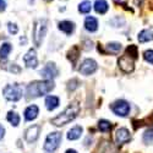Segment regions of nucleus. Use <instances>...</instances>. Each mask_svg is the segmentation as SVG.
I'll return each instance as SVG.
<instances>
[{
  "label": "nucleus",
  "mask_w": 153,
  "mask_h": 153,
  "mask_svg": "<svg viewBox=\"0 0 153 153\" xmlns=\"http://www.w3.org/2000/svg\"><path fill=\"white\" fill-rule=\"evenodd\" d=\"M143 59L147 62H149V64H152V65H153V50L152 49L146 50V52L143 53Z\"/></svg>",
  "instance_id": "obj_27"
},
{
  "label": "nucleus",
  "mask_w": 153,
  "mask_h": 153,
  "mask_svg": "<svg viewBox=\"0 0 153 153\" xmlns=\"http://www.w3.org/2000/svg\"><path fill=\"white\" fill-rule=\"evenodd\" d=\"M47 20L42 19V20H37L34 22V26H33V41L34 44L37 47H39L43 38L47 33Z\"/></svg>",
  "instance_id": "obj_5"
},
{
  "label": "nucleus",
  "mask_w": 153,
  "mask_h": 153,
  "mask_svg": "<svg viewBox=\"0 0 153 153\" xmlns=\"http://www.w3.org/2000/svg\"><path fill=\"white\" fill-rule=\"evenodd\" d=\"M38 114H39V108H38L36 104H32L25 109L23 117H25V120L26 121H32L38 117Z\"/></svg>",
  "instance_id": "obj_13"
},
{
  "label": "nucleus",
  "mask_w": 153,
  "mask_h": 153,
  "mask_svg": "<svg viewBox=\"0 0 153 153\" xmlns=\"http://www.w3.org/2000/svg\"><path fill=\"white\" fill-rule=\"evenodd\" d=\"M11 44L10 43H3L1 47H0V60H6L10 52H11Z\"/></svg>",
  "instance_id": "obj_22"
},
{
  "label": "nucleus",
  "mask_w": 153,
  "mask_h": 153,
  "mask_svg": "<svg viewBox=\"0 0 153 153\" xmlns=\"http://www.w3.org/2000/svg\"><path fill=\"white\" fill-rule=\"evenodd\" d=\"M3 94H4L5 99L9 100V102H17L22 98L23 90H22V87L17 83L6 85L4 87V90H3Z\"/></svg>",
  "instance_id": "obj_3"
},
{
  "label": "nucleus",
  "mask_w": 153,
  "mask_h": 153,
  "mask_svg": "<svg viewBox=\"0 0 153 153\" xmlns=\"http://www.w3.org/2000/svg\"><path fill=\"white\" fill-rule=\"evenodd\" d=\"M110 109L113 110V113L115 114V115L118 117H127L129 115V113H130V104H129V102H126L124 99H119V100H115L114 103L110 105Z\"/></svg>",
  "instance_id": "obj_6"
},
{
  "label": "nucleus",
  "mask_w": 153,
  "mask_h": 153,
  "mask_svg": "<svg viewBox=\"0 0 153 153\" xmlns=\"http://www.w3.org/2000/svg\"><path fill=\"white\" fill-rule=\"evenodd\" d=\"M61 140H62V135L61 132L59 131H55V132H50L47 138H45V141H44V146H43V149L48 153H53L58 149V147L60 146V142H61Z\"/></svg>",
  "instance_id": "obj_4"
},
{
  "label": "nucleus",
  "mask_w": 153,
  "mask_h": 153,
  "mask_svg": "<svg viewBox=\"0 0 153 153\" xmlns=\"http://www.w3.org/2000/svg\"><path fill=\"white\" fill-rule=\"evenodd\" d=\"M123 45L121 43H118V42H110L105 45V50L108 53H111V54H118L120 53V50H121Z\"/></svg>",
  "instance_id": "obj_20"
},
{
  "label": "nucleus",
  "mask_w": 153,
  "mask_h": 153,
  "mask_svg": "<svg viewBox=\"0 0 153 153\" xmlns=\"http://www.w3.org/2000/svg\"><path fill=\"white\" fill-rule=\"evenodd\" d=\"M91 9H92V4H91V1H88V0H85V1H82L79 5V11L81 14H88V12L91 11Z\"/></svg>",
  "instance_id": "obj_26"
},
{
  "label": "nucleus",
  "mask_w": 153,
  "mask_h": 153,
  "mask_svg": "<svg viewBox=\"0 0 153 153\" xmlns=\"http://www.w3.org/2000/svg\"><path fill=\"white\" fill-rule=\"evenodd\" d=\"M153 41V31L151 30H142L138 33V42L140 43H146Z\"/></svg>",
  "instance_id": "obj_18"
},
{
  "label": "nucleus",
  "mask_w": 153,
  "mask_h": 153,
  "mask_svg": "<svg viewBox=\"0 0 153 153\" xmlns=\"http://www.w3.org/2000/svg\"><path fill=\"white\" fill-rule=\"evenodd\" d=\"M44 104H45V108L49 110V111H52L54 109H56L60 104V99L59 97L56 96H48L45 98V102H44Z\"/></svg>",
  "instance_id": "obj_14"
},
{
  "label": "nucleus",
  "mask_w": 153,
  "mask_h": 153,
  "mask_svg": "<svg viewBox=\"0 0 153 153\" xmlns=\"http://www.w3.org/2000/svg\"><path fill=\"white\" fill-rule=\"evenodd\" d=\"M98 69V64L96 62V60L93 59H85L82 62H81V65H80V74L83 75V76H90L92 74H94Z\"/></svg>",
  "instance_id": "obj_7"
},
{
  "label": "nucleus",
  "mask_w": 153,
  "mask_h": 153,
  "mask_svg": "<svg viewBox=\"0 0 153 153\" xmlns=\"http://www.w3.org/2000/svg\"><path fill=\"white\" fill-rule=\"evenodd\" d=\"M143 142L146 145H152L153 143V127H149L143 132Z\"/></svg>",
  "instance_id": "obj_25"
},
{
  "label": "nucleus",
  "mask_w": 153,
  "mask_h": 153,
  "mask_svg": "<svg viewBox=\"0 0 153 153\" xmlns=\"http://www.w3.org/2000/svg\"><path fill=\"white\" fill-rule=\"evenodd\" d=\"M118 64H119V68H120L124 72L130 74V72H132L134 69H135V58L130 56L129 54H125V55H123V56L119 59Z\"/></svg>",
  "instance_id": "obj_8"
},
{
  "label": "nucleus",
  "mask_w": 153,
  "mask_h": 153,
  "mask_svg": "<svg viewBox=\"0 0 153 153\" xmlns=\"http://www.w3.org/2000/svg\"><path fill=\"white\" fill-rule=\"evenodd\" d=\"M99 153H118V151L111 142H104L103 146L99 147Z\"/></svg>",
  "instance_id": "obj_23"
},
{
  "label": "nucleus",
  "mask_w": 153,
  "mask_h": 153,
  "mask_svg": "<svg viewBox=\"0 0 153 153\" xmlns=\"http://www.w3.org/2000/svg\"><path fill=\"white\" fill-rule=\"evenodd\" d=\"M59 30L65 34L70 36L75 31V23L71 21H61V22H59Z\"/></svg>",
  "instance_id": "obj_16"
},
{
  "label": "nucleus",
  "mask_w": 153,
  "mask_h": 153,
  "mask_svg": "<svg viewBox=\"0 0 153 153\" xmlns=\"http://www.w3.org/2000/svg\"><path fill=\"white\" fill-rule=\"evenodd\" d=\"M80 110H81V108L77 104V102H74V103L69 104L65 108V110L61 111L59 115L53 118L50 123H52L54 126H64V125L69 124L70 121H72V120H75L76 118H77Z\"/></svg>",
  "instance_id": "obj_1"
},
{
  "label": "nucleus",
  "mask_w": 153,
  "mask_h": 153,
  "mask_svg": "<svg viewBox=\"0 0 153 153\" xmlns=\"http://www.w3.org/2000/svg\"><path fill=\"white\" fill-rule=\"evenodd\" d=\"M131 140V134L130 131L126 129V127H120V129L117 130V134H115V141L118 145H124V143H127L130 142Z\"/></svg>",
  "instance_id": "obj_12"
},
{
  "label": "nucleus",
  "mask_w": 153,
  "mask_h": 153,
  "mask_svg": "<svg viewBox=\"0 0 153 153\" xmlns=\"http://www.w3.org/2000/svg\"><path fill=\"white\" fill-rule=\"evenodd\" d=\"M111 123L105 120V119H102L98 121V129L102 131V132H109L111 130Z\"/></svg>",
  "instance_id": "obj_24"
},
{
  "label": "nucleus",
  "mask_w": 153,
  "mask_h": 153,
  "mask_svg": "<svg viewBox=\"0 0 153 153\" xmlns=\"http://www.w3.org/2000/svg\"><path fill=\"white\" fill-rule=\"evenodd\" d=\"M55 88V85L52 80L33 81L27 86V94L30 98H37L48 94Z\"/></svg>",
  "instance_id": "obj_2"
},
{
  "label": "nucleus",
  "mask_w": 153,
  "mask_h": 153,
  "mask_svg": "<svg viewBox=\"0 0 153 153\" xmlns=\"http://www.w3.org/2000/svg\"><path fill=\"white\" fill-rule=\"evenodd\" d=\"M23 61L28 69H36L38 66V58H37L36 49H30L28 52L25 54Z\"/></svg>",
  "instance_id": "obj_11"
},
{
  "label": "nucleus",
  "mask_w": 153,
  "mask_h": 153,
  "mask_svg": "<svg viewBox=\"0 0 153 153\" xmlns=\"http://www.w3.org/2000/svg\"><path fill=\"white\" fill-rule=\"evenodd\" d=\"M5 136V127L0 124V140H3Z\"/></svg>",
  "instance_id": "obj_31"
},
{
  "label": "nucleus",
  "mask_w": 153,
  "mask_h": 153,
  "mask_svg": "<svg viewBox=\"0 0 153 153\" xmlns=\"http://www.w3.org/2000/svg\"><path fill=\"white\" fill-rule=\"evenodd\" d=\"M85 28L88 32H96L98 30V21L93 16H88L85 20Z\"/></svg>",
  "instance_id": "obj_15"
},
{
  "label": "nucleus",
  "mask_w": 153,
  "mask_h": 153,
  "mask_svg": "<svg viewBox=\"0 0 153 153\" xmlns=\"http://www.w3.org/2000/svg\"><path fill=\"white\" fill-rule=\"evenodd\" d=\"M7 28H9V32H10L11 34H16V33L19 32V27L16 26V23H11V22H9Z\"/></svg>",
  "instance_id": "obj_30"
},
{
  "label": "nucleus",
  "mask_w": 153,
  "mask_h": 153,
  "mask_svg": "<svg viewBox=\"0 0 153 153\" xmlns=\"http://www.w3.org/2000/svg\"><path fill=\"white\" fill-rule=\"evenodd\" d=\"M58 75H59V70L55 65V62H52V61L47 62V65L41 71V76L44 80H53Z\"/></svg>",
  "instance_id": "obj_9"
},
{
  "label": "nucleus",
  "mask_w": 153,
  "mask_h": 153,
  "mask_svg": "<svg viewBox=\"0 0 153 153\" xmlns=\"http://www.w3.org/2000/svg\"><path fill=\"white\" fill-rule=\"evenodd\" d=\"M6 9V1L5 0H0V12Z\"/></svg>",
  "instance_id": "obj_32"
},
{
  "label": "nucleus",
  "mask_w": 153,
  "mask_h": 153,
  "mask_svg": "<svg viewBox=\"0 0 153 153\" xmlns=\"http://www.w3.org/2000/svg\"><path fill=\"white\" fill-rule=\"evenodd\" d=\"M9 65H10V66L5 68L6 70H9V71H11V72H15V74L21 72V68H20L19 65H16V64H9Z\"/></svg>",
  "instance_id": "obj_29"
},
{
  "label": "nucleus",
  "mask_w": 153,
  "mask_h": 153,
  "mask_svg": "<svg viewBox=\"0 0 153 153\" xmlns=\"http://www.w3.org/2000/svg\"><path fill=\"white\" fill-rule=\"evenodd\" d=\"M82 131H83L82 126H79V125L77 126H74L72 129H70L69 132H68V140H70V141L79 140L81 137V135H82Z\"/></svg>",
  "instance_id": "obj_17"
},
{
  "label": "nucleus",
  "mask_w": 153,
  "mask_h": 153,
  "mask_svg": "<svg viewBox=\"0 0 153 153\" xmlns=\"http://www.w3.org/2000/svg\"><path fill=\"white\" fill-rule=\"evenodd\" d=\"M118 1H121V0H118Z\"/></svg>",
  "instance_id": "obj_34"
},
{
  "label": "nucleus",
  "mask_w": 153,
  "mask_h": 153,
  "mask_svg": "<svg viewBox=\"0 0 153 153\" xmlns=\"http://www.w3.org/2000/svg\"><path fill=\"white\" fill-rule=\"evenodd\" d=\"M126 54H129L130 56H132V58H137V48L135 47V45H130V47H127V49H126Z\"/></svg>",
  "instance_id": "obj_28"
},
{
  "label": "nucleus",
  "mask_w": 153,
  "mask_h": 153,
  "mask_svg": "<svg viewBox=\"0 0 153 153\" xmlns=\"http://www.w3.org/2000/svg\"><path fill=\"white\" fill-rule=\"evenodd\" d=\"M39 134H41V126L39 125H32L26 130V132H25V140H26L28 143H33L38 140Z\"/></svg>",
  "instance_id": "obj_10"
},
{
  "label": "nucleus",
  "mask_w": 153,
  "mask_h": 153,
  "mask_svg": "<svg viewBox=\"0 0 153 153\" xmlns=\"http://www.w3.org/2000/svg\"><path fill=\"white\" fill-rule=\"evenodd\" d=\"M65 153H77V152H76L75 149H68V151H66Z\"/></svg>",
  "instance_id": "obj_33"
},
{
  "label": "nucleus",
  "mask_w": 153,
  "mask_h": 153,
  "mask_svg": "<svg viewBox=\"0 0 153 153\" xmlns=\"http://www.w3.org/2000/svg\"><path fill=\"white\" fill-rule=\"evenodd\" d=\"M47 1H49V0H47Z\"/></svg>",
  "instance_id": "obj_35"
},
{
  "label": "nucleus",
  "mask_w": 153,
  "mask_h": 153,
  "mask_svg": "<svg viewBox=\"0 0 153 153\" xmlns=\"http://www.w3.org/2000/svg\"><path fill=\"white\" fill-rule=\"evenodd\" d=\"M6 119H7V121L12 125V126H19V124H20V115L16 113V111H12V110H10L9 113H7V117H6Z\"/></svg>",
  "instance_id": "obj_21"
},
{
  "label": "nucleus",
  "mask_w": 153,
  "mask_h": 153,
  "mask_svg": "<svg viewBox=\"0 0 153 153\" xmlns=\"http://www.w3.org/2000/svg\"><path fill=\"white\" fill-rule=\"evenodd\" d=\"M108 9H109V5H108V3L105 1V0H96V3H94V10L98 12V14L104 15L105 12L108 11Z\"/></svg>",
  "instance_id": "obj_19"
}]
</instances>
